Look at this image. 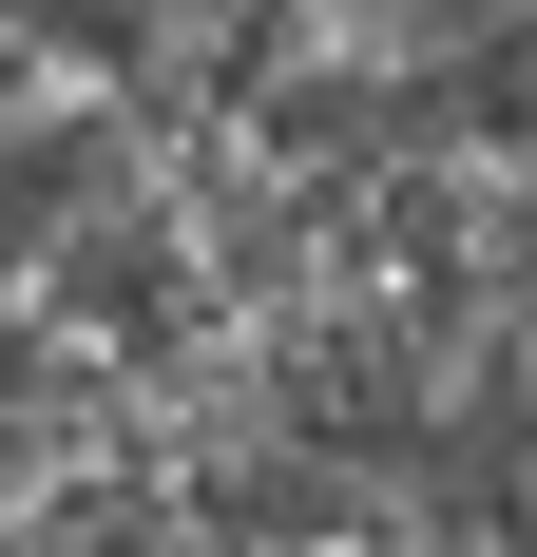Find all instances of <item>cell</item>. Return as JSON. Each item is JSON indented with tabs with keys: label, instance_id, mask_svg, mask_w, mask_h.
<instances>
[{
	"label": "cell",
	"instance_id": "cell-1",
	"mask_svg": "<svg viewBox=\"0 0 537 557\" xmlns=\"http://www.w3.org/2000/svg\"><path fill=\"white\" fill-rule=\"evenodd\" d=\"M499 39H537V0H519V20H499Z\"/></svg>",
	"mask_w": 537,
	"mask_h": 557
}]
</instances>
